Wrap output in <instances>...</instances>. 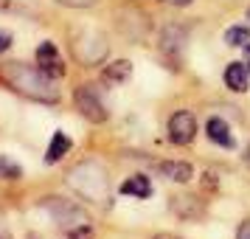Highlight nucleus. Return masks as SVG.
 Masks as SVG:
<instances>
[{"label":"nucleus","instance_id":"nucleus-1","mask_svg":"<svg viewBox=\"0 0 250 239\" xmlns=\"http://www.w3.org/2000/svg\"><path fill=\"white\" fill-rule=\"evenodd\" d=\"M0 85L14 96H23L28 102L37 104H57L59 102V87L54 76H48L40 65L28 62H0Z\"/></svg>","mask_w":250,"mask_h":239},{"label":"nucleus","instance_id":"nucleus-2","mask_svg":"<svg viewBox=\"0 0 250 239\" xmlns=\"http://www.w3.org/2000/svg\"><path fill=\"white\" fill-rule=\"evenodd\" d=\"M68 186L93 205H110V174L99 160H82L68 172Z\"/></svg>","mask_w":250,"mask_h":239},{"label":"nucleus","instance_id":"nucleus-3","mask_svg":"<svg viewBox=\"0 0 250 239\" xmlns=\"http://www.w3.org/2000/svg\"><path fill=\"white\" fill-rule=\"evenodd\" d=\"M70 54L73 59L84 65V68H90V65H102L107 54H110V45H107V37L102 31H96V28H82L76 34L70 37Z\"/></svg>","mask_w":250,"mask_h":239},{"label":"nucleus","instance_id":"nucleus-4","mask_svg":"<svg viewBox=\"0 0 250 239\" xmlns=\"http://www.w3.org/2000/svg\"><path fill=\"white\" fill-rule=\"evenodd\" d=\"M42 208L51 214V219H54L59 228H65V234L73 231V228L90 225V217L84 214V208L76 205V203H68V200H62V197H45V200H42Z\"/></svg>","mask_w":250,"mask_h":239},{"label":"nucleus","instance_id":"nucleus-5","mask_svg":"<svg viewBox=\"0 0 250 239\" xmlns=\"http://www.w3.org/2000/svg\"><path fill=\"white\" fill-rule=\"evenodd\" d=\"M73 104H76V110H79L87 121H93V124H104V121L110 118V110H107V104L102 102L96 85H79L76 93H73Z\"/></svg>","mask_w":250,"mask_h":239},{"label":"nucleus","instance_id":"nucleus-6","mask_svg":"<svg viewBox=\"0 0 250 239\" xmlns=\"http://www.w3.org/2000/svg\"><path fill=\"white\" fill-rule=\"evenodd\" d=\"M115 25H118V31H121L126 40H135V43L146 40V34H149L146 14L141 12V9H135V6H124V9H118V14H115Z\"/></svg>","mask_w":250,"mask_h":239},{"label":"nucleus","instance_id":"nucleus-7","mask_svg":"<svg viewBox=\"0 0 250 239\" xmlns=\"http://www.w3.org/2000/svg\"><path fill=\"white\" fill-rule=\"evenodd\" d=\"M194 135H197V121H194L191 113H186V110H180V113H174L169 118V141L171 144H191Z\"/></svg>","mask_w":250,"mask_h":239},{"label":"nucleus","instance_id":"nucleus-8","mask_svg":"<svg viewBox=\"0 0 250 239\" xmlns=\"http://www.w3.org/2000/svg\"><path fill=\"white\" fill-rule=\"evenodd\" d=\"M37 65L45 70L48 76H54V79L65 76V62L59 57V48L54 45L51 40H45V43L37 45Z\"/></svg>","mask_w":250,"mask_h":239},{"label":"nucleus","instance_id":"nucleus-9","mask_svg":"<svg viewBox=\"0 0 250 239\" xmlns=\"http://www.w3.org/2000/svg\"><path fill=\"white\" fill-rule=\"evenodd\" d=\"M171 214L186 219V222H194V219H200L205 214V203L200 197H194V194H177V197H171Z\"/></svg>","mask_w":250,"mask_h":239},{"label":"nucleus","instance_id":"nucleus-10","mask_svg":"<svg viewBox=\"0 0 250 239\" xmlns=\"http://www.w3.org/2000/svg\"><path fill=\"white\" fill-rule=\"evenodd\" d=\"M225 85L233 93H245L250 87V68L242 65V62H233L225 68Z\"/></svg>","mask_w":250,"mask_h":239},{"label":"nucleus","instance_id":"nucleus-11","mask_svg":"<svg viewBox=\"0 0 250 239\" xmlns=\"http://www.w3.org/2000/svg\"><path fill=\"white\" fill-rule=\"evenodd\" d=\"M183 45H186V31L180 25H166L163 34H160V51L166 54H180Z\"/></svg>","mask_w":250,"mask_h":239},{"label":"nucleus","instance_id":"nucleus-12","mask_svg":"<svg viewBox=\"0 0 250 239\" xmlns=\"http://www.w3.org/2000/svg\"><path fill=\"white\" fill-rule=\"evenodd\" d=\"M158 172L163 174V177H169V180L174 183H188L191 180V166L188 163H183V160H163V163H158Z\"/></svg>","mask_w":250,"mask_h":239},{"label":"nucleus","instance_id":"nucleus-13","mask_svg":"<svg viewBox=\"0 0 250 239\" xmlns=\"http://www.w3.org/2000/svg\"><path fill=\"white\" fill-rule=\"evenodd\" d=\"M205 130H208V138L214 141V144H219V147L225 149H233V135H230V127L222 121V118H208V124H205Z\"/></svg>","mask_w":250,"mask_h":239},{"label":"nucleus","instance_id":"nucleus-14","mask_svg":"<svg viewBox=\"0 0 250 239\" xmlns=\"http://www.w3.org/2000/svg\"><path fill=\"white\" fill-rule=\"evenodd\" d=\"M121 194H129V197L144 200V197L152 194V183H149V177H144V174H132V177H126V180L121 183Z\"/></svg>","mask_w":250,"mask_h":239},{"label":"nucleus","instance_id":"nucleus-15","mask_svg":"<svg viewBox=\"0 0 250 239\" xmlns=\"http://www.w3.org/2000/svg\"><path fill=\"white\" fill-rule=\"evenodd\" d=\"M70 152V138L62 132V130H57L54 132V138H51V144H48V152H45V163H59L62 160V155H68Z\"/></svg>","mask_w":250,"mask_h":239},{"label":"nucleus","instance_id":"nucleus-16","mask_svg":"<svg viewBox=\"0 0 250 239\" xmlns=\"http://www.w3.org/2000/svg\"><path fill=\"white\" fill-rule=\"evenodd\" d=\"M129 73H132V62H126V59H118L113 65H107L102 73V79L107 85H121V82L129 79Z\"/></svg>","mask_w":250,"mask_h":239},{"label":"nucleus","instance_id":"nucleus-17","mask_svg":"<svg viewBox=\"0 0 250 239\" xmlns=\"http://www.w3.org/2000/svg\"><path fill=\"white\" fill-rule=\"evenodd\" d=\"M0 177L3 180H23V166L20 163H14L9 155H0Z\"/></svg>","mask_w":250,"mask_h":239},{"label":"nucleus","instance_id":"nucleus-18","mask_svg":"<svg viewBox=\"0 0 250 239\" xmlns=\"http://www.w3.org/2000/svg\"><path fill=\"white\" fill-rule=\"evenodd\" d=\"M225 43L230 48H245L250 43V28H245V25H233V28H228L225 31Z\"/></svg>","mask_w":250,"mask_h":239},{"label":"nucleus","instance_id":"nucleus-19","mask_svg":"<svg viewBox=\"0 0 250 239\" xmlns=\"http://www.w3.org/2000/svg\"><path fill=\"white\" fill-rule=\"evenodd\" d=\"M62 6H70V9H87V6H96L99 0H57Z\"/></svg>","mask_w":250,"mask_h":239},{"label":"nucleus","instance_id":"nucleus-20","mask_svg":"<svg viewBox=\"0 0 250 239\" xmlns=\"http://www.w3.org/2000/svg\"><path fill=\"white\" fill-rule=\"evenodd\" d=\"M12 43H14L12 31H6V28H0V54H6V51L12 48Z\"/></svg>","mask_w":250,"mask_h":239},{"label":"nucleus","instance_id":"nucleus-21","mask_svg":"<svg viewBox=\"0 0 250 239\" xmlns=\"http://www.w3.org/2000/svg\"><path fill=\"white\" fill-rule=\"evenodd\" d=\"M0 239H14L12 228H9V222H6V214H3V211H0Z\"/></svg>","mask_w":250,"mask_h":239},{"label":"nucleus","instance_id":"nucleus-22","mask_svg":"<svg viewBox=\"0 0 250 239\" xmlns=\"http://www.w3.org/2000/svg\"><path fill=\"white\" fill-rule=\"evenodd\" d=\"M236 239H250V219H245V222L239 225V234H236Z\"/></svg>","mask_w":250,"mask_h":239},{"label":"nucleus","instance_id":"nucleus-23","mask_svg":"<svg viewBox=\"0 0 250 239\" xmlns=\"http://www.w3.org/2000/svg\"><path fill=\"white\" fill-rule=\"evenodd\" d=\"M245 65H248V68H250V43H248V45H245Z\"/></svg>","mask_w":250,"mask_h":239},{"label":"nucleus","instance_id":"nucleus-24","mask_svg":"<svg viewBox=\"0 0 250 239\" xmlns=\"http://www.w3.org/2000/svg\"><path fill=\"white\" fill-rule=\"evenodd\" d=\"M169 3H174V6H188L191 0H169Z\"/></svg>","mask_w":250,"mask_h":239},{"label":"nucleus","instance_id":"nucleus-25","mask_svg":"<svg viewBox=\"0 0 250 239\" xmlns=\"http://www.w3.org/2000/svg\"><path fill=\"white\" fill-rule=\"evenodd\" d=\"M245 163L250 166V147H248V152H245Z\"/></svg>","mask_w":250,"mask_h":239},{"label":"nucleus","instance_id":"nucleus-26","mask_svg":"<svg viewBox=\"0 0 250 239\" xmlns=\"http://www.w3.org/2000/svg\"><path fill=\"white\" fill-rule=\"evenodd\" d=\"M155 239H174V237H169V234H158Z\"/></svg>","mask_w":250,"mask_h":239},{"label":"nucleus","instance_id":"nucleus-27","mask_svg":"<svg viewBox=\"0 0 250 239\" xmlns=\"http://www.w3.org/2000/svg\"><path fill=\"white\" fill-rule=\"evenodd\" d=\"M25 239H42V237H37V234H28V237H25Z\"/></svg>","mask_w":250,"mask_h":239},{"label":"nucleus","instance_id":"nucleus-28","mask_svg":"<svg viewBox=\"0 0 250 239\" xmlns=\"http://www.w3.org/2000/svg\"><path fill=\"white\" fill-rule=\"evenodd\" d=\"M248 20H250V9H248Z\"/></svg>","mask_w":250,"mask_h":239}]
</instances>
